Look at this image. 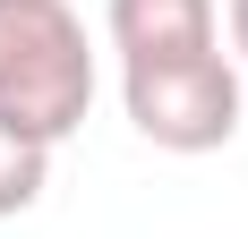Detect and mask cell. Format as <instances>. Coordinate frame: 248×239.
Wrapping results in <instances>:
<instances>
[{"label": "cell", "mask_w": 248, "mask_h": 239, "mask_svg": "<svg viewBox=\"0 0 248 239\" xmlns=\"http://www.w3.org/2000/svg\"><path fill=\"white\" fill-rule=\"evenodd\" d=\"M120 103H128V128L163 154H214L240 137V69L223 51L120 69Z\"/></svg>", "instance_id": "obj_2"}, {"label": "cell", "mask_w": 248, "mask_h": 239, "mask_svg": "<svg viewBox=\"0 0 248 239\" xmlns=\"http://www.w3.org/2000/svg\"><path fill=\"white\" fill-rule=\"evenodd\" d=\"M43 188H51V145L34 137L26 120H9V111H0V222H9V214H26Z\"/></svg>", "instance_id": "obj_4"}, {"label": "cell", "mask_w": 248, "mask_h": 239, "mask_svg": "<svg viewBox=\"0 0 248 239\" xmlns=\"http://www.w3.org/2000/svg\"><path fill=\"white\" fill-rule=\"evenodd\" d=\"M120 69H154V60H197L214 51V0H111L103 9Z\"/></svg>", "instance_id": "obj_3"}, {"label": "cell", "mask_w": 248, "mask_h": 239, "mask_svg": "<svg viewBox=\"0 0 248 239\" xmlns=\"http://www.w3.org/2000/svg\"><path fill=\"white\" fill-rule=\"evenodd\" d=\"M231 51L248 60V0H231Z\"/></svg>", "instance_id": "obj_5"}, {"label": "cell", "mask_w": 248, "mask_h": 239, "mask_svg": "<svg viewBox=\"0 0 248 239\" xmlns=\"http://www.w3.org/2000/svg\"><path fill=\"white\" fill-rule=\"evenodd\" d=\"M0 111L43 145L77 137L94 111V51L69 0H0Z\"/></svg>", "instance_id": "obj_1"}]
</instances>
